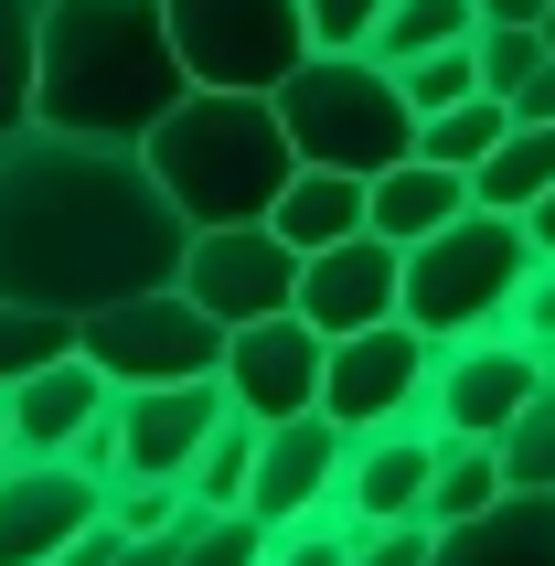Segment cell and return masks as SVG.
<instances>
[{"label":"cell","instance_id":"1","mask_svg":"<svg viewBox=\"0 0 555 566\" xmlns=\"http://www.w3.org/2000/svg\"><path fill=\"white\" fill-rule=\"evenodd\" d=\"M192 224L150 182L139 139H86V128H0V300L32 311H96L128 289H160L182 268Z\"/></svg>","mask_w":555,"mask_h":566},{"label":"cell","instance_id":"2","mask_svg":"<svg viewBox=\"0 0 555 566\" xmlns=\"http://www.w3.org/2000/svg\"><path fill=\"white\" fill-rule=\"evenodd\" d=\"M182 54L160 32V0H32V118L139 139L182 96Z\"/></svg>","mask_w":555,"mask_h":566},{"label":"cell","instance_id":"3","mask_svg":"<svg viewBox=\"0 0 555 566\" xmlns=\"http://www.w3.org/2000/svg\"><path fill=\"white\" fill-rule=\"evenodd\" d=\"M139 160H150V182L171 192V214L182 224H247L278 203V182L300 171L289 150V128L256 86H182L139 128Z\"/></svg>","mask_w":555,"mask_h":566},{"label":"cell","instance_id":"4","mask_svg":"<svg viewBox=\"0 0 555 566\" xmlns=\"http://www.w3.org/2000/svg\"><path fill=\"white\" fill-rule=\"evenodd\" d=\"M268 107H278V128H289V150L332 160V171H385V160L417 150V107H406L396 64H374V54H321V43H310L268 86Z\"/></svg>","mask_w":555,"mask_h":566},{"label":"cell","instance_id":"5","mask_svg":"<svg viewBox=\"0 0 555 566\" xmlns=\"http://www.w3.org/2000/svg\"><path fill=\"white\" fill-rule=\"evenodd\" d=\"M534 268V235L524 214H492V203H460V214L396 247V321H417L428 343H460V332H492L502 300L524 289Z\"/></svg>","mask_w":555,"mask_h":566},{"label":"cell","instance_id":"6","mask_svg":"<svg viewBox=\"0 0 555 566\" xmlns=\"http://www.w3.org/2000/svg\"><path fill=\"white\" fill-rule=\"evenodd\" d=\"M75 353H86L107 385H182V375H214L224 353V321L192 300V289H128V300H96L75 311Z\"/></svg>","mask_w":555,"mask_h":566},{"label":"cell","instance_id":"7","mask_svg":"<svg viewBox=\"0 0 555 566\" xmlns=\"http://www.w3.org/2000/svg\"><path fill=\"white\" fill-rule=\"evenodd\" d=\"M160 32L192 86H256V96L310 54L300 0H160Z\"/></svg>","mask_w":555,"mask_h":566},{"label":"cell","instance_id":"8","mask_svg":"<svg viewBox=\"0 0 555 566\" xmlns=\"http://www.w3.org/2000/svg\"><path fill=\"white\" fill-rule=\"evenodd\" d=\"M428 364H438V343L417 332V321L332 332V343H321V417H332L342 439L396 428V417H417V396H428Z\"/></svg>","mask_w":555,"mask_h":566},{"label":"cell","instance_id":"9","mask_svg":"<svg viewBox=\"0 0 555 566\" xmlns=\"http://www.w3.org/2000/svg\"><path fill=\"white\" fill-rule=\"evenodd\" d=\"M171 289H192V300L235 332V321H256V311H289V289H300V247H289L268 214H247V224H192Z\"/></svg>","mask_w":555,"mask_h":566},{"label":"cell","instance_id":"10","mask_svg":"<svg viewBox=\"0 0 555 566\" xmlns=\"http://www.w3.org/2000/svg\"><path fill=\"white\" fill-rule=\"evenodd\" d=\"M534 375H545V353H534V343H513V332H460V343H438L417 417L449 428V439H502L513 407L534 396Z\"/></svg>","mask_w":555,"mask_h":566},{"label":"cell","instance_id":"11","mask_svg":"<svg viewBox=\"0 0 555 566\" xmlns=\"http://www.w3.org/2000/svg\"><path fill=\"white\" fill-rule=\"evenodd\" d=\"M214 385H224V407L235 417H300V407H321V332H310L300 311H256V321H235L224 332V353H214Z\"/></svg>","mask_w":555,"mask_h":566},{"label":"cell","instance_id":"12","mask_svg":"<svg viewBox=\"0 0 555 566\" xmlns=\"http://www.w3.org/2000/svg\"><path fill=\"white\" fill-rule=\"evenodd\" d=\"M214 417H224V385H214V375H182V385H107L118 471H150V481H182V460L203 449ZM118 471H107V481H118Z\"/></svg>","mask_w":555,"mask_h":566},{"label":"cell","instance_id":"13","mask_svg":"<svg viewBox=\"0 0 555 566\" xmlns=\"http://www.w3.org/2000/svg\"><path fill=\"white\" fill-rule=\"evenodd\" d=\"M107 481L75 460H0V566H54L96 524Z\"/></svg>","mask_w":555,"mask_h":566},{"label":"cell","instance_id":"14","mask_svg":"<svg viewBox=\"0 0 555 566\" xmlns=\"http://www.w3.org/2000/svg\"><path fill=\"white\" fill-rule=\"evenodd\" d=\"M332 481H342V428L321 407L256 428V460H247V513H256V524H300V513H321Z\"/></svg>","mask_w":555,"mask_h":566},{"label":"cell","instance_id":"15","mask_svg":"<svg viewBox=\"0 0 555 566\" xmlns=\"http://www.w3.org/2000/svg\"><path fill=\"white\" fill-rule=\"evenodd\" d=\"M289 311L332 343V332H364V321H396V247L385 235H332V247L300 256V289H289Z\"/></svg>","mask_w":555,"mask_h":566},{"label":"cell","instance_id":"16","mask_svg":"<svg viewBox=\"0 0 555 566\" xmlns=\"http://www.w3.org/2000/svg\"><path fill=\"white\" fill-rule=\"evenodd\" d=\"M428 460H438V428H428V417H396V428L342 439L332 513H342V524H396V513H417V503H428Z\"/></svg>","mask_w":555,"mask_h":566},{"label":"cell","instance_id":"17","mask_svg":"<svg viewBox=\"0 0 555 566\" xmlns=\"http://www.w3.org/2000/svg\"><path fill=\"white\" fill-rule=\"evenodd\" d=\"M0 417H11V460H64L107 417V375H96L86 353H54V364H32V375L0 385Z\"/></svg>","mask_w":555,"mask_h":566},{"label":"cell","instance_id":"18","mask_svg":"<svg viewBox=\"0 0 555 566\" xmlns=\"http://www.w3.org/2000/svg\"><path fill=\"white\" fill-rule=\"evenodd\" d=\"M428 566H555V492L502 481L481 513H460V524L428 535Z\"/></svg>","mask_w":555,"mask_h":566},{"label":"cell","instance_id":"19","mask_svg":"<svg viewBox=\"0 0 555 566\" xmlns=\"http://www.w3.org/2000/svg\"><path fill=\"white\" fill-rule=\"evenodd\" d=\"M460 203H470V171H449V160H428V150H406V160H385V171H364V224L385 235V247L438 235Z\"/></svg>","mask_w":555,"mask_h":566},{"label":"cell","instance_id":"20","mask_svg":"<svg viewBox=\"0 0 555 566\" xmlns=\"http://www.w3.org/2000/svg\"><path fill=\"white\" fill-rule=\"evenodd\" d=\"M268 224L289 235V247H332V235H364V171H332V160H300L289 182H278Z\"/></svg>","mask_w":555,"mask_h":566},{"label":"cell","instance_id":"21","mask_svg":"<svg viewBox=\"0 0 555 566\" xmlns=\"http://www.w3.org/2000/svg\"><path fill=\"white\" fill-rule=\"evenodd\" d=\"M545 182H555V118H513L492 150L470 160V203H492V214H524Z\"/></svg>","mask_w":555,"mask_h":566},{"label":"cell","instance_id":"22","mask_svg":"<svg viewBox=\"0 0 555 566\" xmlns=\"http://www.w3.org/2000/svg\"><path fill=\"white\" fill-rule=\"evenodd\" d=\"M247 460H256V417H235V407H224L214 428H203V449L182 460V503H192V513L247 503Z\"/></svg>","mask_w":555,"mask_h":566},{"label":"cell","instance_id":"23","mask_svg":"<svg viewBox=\"0 0 555 566\" xmlns=\"http://www.w3.org/2000/svg\"><path fill=\"white\" fill-rule=\"evenodd\" d=\"M502 492V449L492 439H449V428H438V460H428V524H460V513H481Z\"/></svg>","mask_w":555,"mask_h":566},{"label":"cell","instance_id":"24","mask_svg":"<svg viewBox=\"0 0 555 566\" xmlns=\"http://www.w3.org/2000/svg\"><path fill=\"white\" fill-rule=\"evenodd\" d=\"M481 32V0H385L374 11V64H406V54H428V43H470Z\"/></svg>","mask_w":555,"mask_h":566},{"label":"cell","instance_id":"25","mask_svg":"<svg viewBox=\"0 0 555 566\" xmlns=\"http://www.w3.org/2000/svg\"><path fill=\"white\" fill-rule=\"evenodd\" d=\"M502 128H513V107H502L492 86H470V96H449V107H428V118H417V150L449 160V171H470V160L492 150Z\"/></svg>","mask_w":555,"mask_h":566},{"label":"cell","instance_id":"26","mask_svg":"<svg viewBox=\"0 0 555 566\" xmlns=\"http://www.w3.org/2000/svg\"><path fill=\"white\" fill-rule=\"evenodd\" d=\"M171 566H268V524H256L247 503L182 513V524H171Z\"/></svg>","mask_w":555,"mask_h":566},{"label":"cell","instance_id":"27","mask_svg":"<svg viewBox=\"0 0 555 566\" xmlns=\"http://www.w3.org/2000/svg\"><path fill=\"white\" fill-rule=\"evenodd\" d=\"M502 481H534V492H555V364L534 375V396L513 407V428H502Z\"/></svg>","mask_w":555,"mask_h":566},{"label":"cell","instance_id":"28","mask_svg":"<svg viewBox=\"0 0 555 566\" xmlns=\"http://www.w3.org/2000/svg\"><path fill=\"white\" fill-rule=\"evenodd\" d=\"M54 353H75V321L32 311V300H0V385L32 375V364H54Z\"/></svg>","mask_w":555,"mask_h":566},{"label":"cell","instance_id":"29","mask_svg":"<svg viewBox=\"0 0 555 566\" xmlns=\"http://www.w3.org/2000/svg\"><path fill=\"white\" fill-rule=\"evenodd\" d=\"M96 513H107V524H118V535H171V524H182V481H150V471H118V481H107V503H96Z\"/></svg>","mask_w":555,"mask_h":566},{"label":"cell","instance_id":"30","mask_svg":"<svg viewBox=\"0 0 555 566\" xmlns=\"http://www.w3.org/2000/svg\"><path fill=\"white\" fill-rule=\"evenodd\" d=\"M396 86H406V107L428 118V107H449V96L481 86V64H470V43H428V54H406V64H396Z\"/></svg>","mask_w":555,"mask_h":566},{"label":"cell","instance_id":"31","mask_svg":"<svg viewBox=\"0 0 555 566\" xmlns=\"http://www.w3.org/2000/svg\"><path fill=\"white\" fill-rule=\"evenodd\" d=\"M470 64H481L492 96H513L534 64H545V32H534V22H481V32H470Z\"/></svg>","mask_w":555,"mask_h":566},{"label":"cell","instance_id":"32","mask_svg":"<svg viewBox=\"0 0 555 566\" xmlns=\"http://www.w3.org/2000/svg\"><path fill=\"white\" fill-rule=\"evenodd\" d=\"M32 118V0H0V128Z\"/></svg>","mask_w":555,"mask_h":566},{"label":"cell","instance_id":"33","mask_svg":"<svg viewBox=\"0 0 555 566\" xmlns=\"http://www.w3.org/2000/svg\"><path fill=\"white\" fill-rule=\"evenodd\" d=\"M342 545H353V524L332 503L300 513V524H268V566H342Z\"/></svg>","mask_w":555,"mask_h":566},{"label":"cell","instance_id":"34","mask_svg":"<svg viewBox=\"0 0 555 566\" xmlns=\"http://www.w3.org/2000/svg\"><path fill=\"white\" fill-rule=\"evenodd\" d=\"M428 513H396V524H353V545H342V566H428Z\"/></svg>","mask_w":555,"mask_h":566},{"label":"cell","instance_id":"35","mask_svg":"<svg viewBox=\"0 0 555 566\" xmlns=\"http://www.w3.org/2000/svg\"><path fill=\"white\" fill-rule=\"evenodd\" d=\"M492 332H513V343H534V353L555 343V256H534V268H524V289L502 300V321H492Z\"/></svg>","mask_w":555,"mask_h":566},{"label":"cell","instance_id":"36","mask_svg":"<svg viewBox=\"0 0 555 566\" xmlns=\"http://www.w3.org/2000/svg\"><path fill=\"white\" fill-rule=\"evenodd\" d=\"M374 11H385V0H300V32L321 43V54H364V43H374Z\"/></svg>","mask_w":555,"mask_h":566},{"label":"cell","instance_id":"37","mask_svg":"<svg viewBox=\"0 0 555 566\" xmlns=\"http://www.w3.org/2000/svg\"><path fill=\"white\" fill-rule=\"evenodd\" d=\"M502 107H513V118H555V54L534 64V75H524L513 96H502Z\"/></svg>","mask_w":555,"mask_h":566},{"label":"cell","instance_id":"38","mask_svg":"<svg viewBox=\"0 0 555 566\" xmlns=\"http://www.w3.org/2000/svg\"><path fill=\"white\" fill-rule=\"evenodd\" d=\"M107 556H118V524H107V513H96V524H86V535H75V545H64L54 566H107Z\"/></svg>","mask_w":555,"mask_h":566},{"label":"cell","instance_id":"39","mask_svg":"<svg viewBox=\"0 0 555 566\" xmlns=\"http://www.w3.org/2000/svg\"><path fill=\"white\" fill-rule=\"evenodd\" d=\"M524 235H534V256H555V182L524 203Z\"/></svg>","mask_w":555,"mask_h":566},{"label":"cell","instance_id":"40","mask_svg":"<svg viewBox=\"0 0 555 566\" xmlns=\"http://www.w3.org/2000/svg\"><path fill=\"white\" fill-rule=\"evenodd\" d=\"M107 566H171V535H118V556Z\"/></svg>","mask_w":555,"mask_h":566},{"label":"cell","instance_id":"41","mask_svg":"<svg viewBox=\"0 0 555 566\" xmlns=\"http://www.w3.org/2000/svg\"><path fill=\"white\" fill-rule=\"evenodd\" d=\"M545 0H481V22H534Z\"/></svg>","mask_w":555,"mask_h":566},{"label":"cell","instance_id":"42","mask_svg":"<svg viewBox=\"0 0 555 566\" xmlns=\"http://www.w3.org/2000/svg\"><path fill=\"white\" fill-rule=\"evenodd\" d=\"M534 32H545V54H555V0H545V11H534Z\"/></svg>","mask_w":555,"mask_h":566},{"label":"cell","instance_id":"43","mask_svg":"<svg viewBox=\"0 0 555 566\" xmlns=\"http://www.w3.org/2000/svg\"><path fill=\"white\" fill-rule=\"evenodd\" d=\"M0 460H11V417H0Z\"/></svg>","mask_w":555,"mask_h":566},{"label":"cell","instance_id":"44","mask_svg":"<svg viewBox=\"0 0 555 566\" xmlns=\"http://www.w3.org/2000/svg\"><path fill=\"white\" fill-rule=\"evenodd\" d=\"M545 364H555V343H545Z\"/></svg>","mask_w":555,"mask_h":566}]
</instances>
